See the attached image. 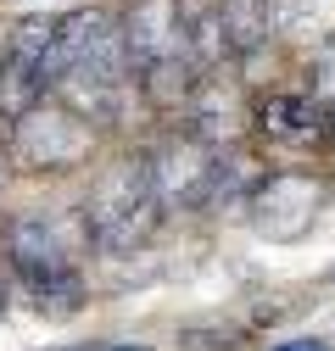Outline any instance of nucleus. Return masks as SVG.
Instances as JSON below:
<instances>
[{"instance_id": "f257e3e1", "label": "nucleus", "mask_w": 335, "mask_h": 351, "mask_svg": "<svg viewBox=\"0 0 335 351\" xmlns=\"http://www.w3.org/2000/svg\"><path fill=\"white\" fill-rule=\"evenodd\" d=\"M117 34L129 73L146 84V95L157 106H190L201 73L185 45V0H129Z\"/></svg>"}, {"instance_id": "f03ea898", "label": "nucleus", "mask_w": 335, "mask_h": 351, "mask_svg": "<svg viewBox=\"0 0 335 351\" xmlns=\"http://www.w3.org/2000/svg\"><path fill=\"white\" fill-rule=\"evenodd\" d=\"M157 217H162V206H157V190H151L146 156H117L112 167L95 173L90 195H84V234L112 256L146 245Z\"/></svg>"}, {"instance_id": "7ed1b4c3", "label": "nucleus", "mask_w": 335, "mask_h": 351, "mask_svg": "<svg viewBox=\"0 0 335 351\" xmlns=\"http://www.w3.org/2000/svg\"><path fill=\"white\" fill-rule=\"evenodd\" d=\"M146 173L162 212H190V206H207L218 190V151L201 145L196 134H174L146 156Z\"/></svg>"}, {"instance_id": "20e7f679", "label": "nucleus", "mask_w": 335, "mask_h": 351, "mask_svg": "<svg viewBox=\"0 0 335 351\" xmlns=\"http://www.w3.org/2000/svg\"><path fill=\"white\" fill-rule=\"evenodd\" d=\"M90 145H95V128L51 95L12 123V156L28 167H73L90 156Z\"/></svg>"}, {"instance_id": "39448f33", "label": "nucleus", "mask_w": 335, "mask_h": 351, "mask_svg": "<svg viewBox=\"0 0 335 351\" xmlns=\"http://www.w3.org/2000/svg\"><path fill=\"white\" fill-rule=\"evenodd\" d=\"M6 256H12V268L39 290V306H45L51 295H67V313L78 306L73 256L62 251V240L39 223V217H17V223H6Z\"/></svg>"}, {"instance_id": "423d86ee", "label": "nucleus", "mask_w": 335, "mask_h": 351, "mask_svg": "<svg viewBox=\"0 0 335 351\" xmlns=\"http://www.w3.org/2000/svg\"><path fill=\"white\" fill-rule=\"evenodd\" d=\"M319 206H324V184L319 179H308V173H274V179H263L257 195H251V223L268 240H297V234L313 229Z\"/></svg>"}, {"instance_id": "0eeeda50", "label": "nucleus", "mask_w": 335, "mask_h": 351, "mask_svg": "<svg viewBox=\"0 0 335 351\" xmlns=\"http://www.w3.org/2000/svg\"><path fill=\"white\" fill-rule=\"evenodd\" d=\"M257 128L279 145H308L330 128V112L313 101V95H268L257 106Z\"/></svg>"}, {"instance_id": "6e6552de", "label": "nucleus", "mask_w": 335, "mask_h": 351, "mask_svg": "<svg viewBox=\"0 0 335 351\" xmlns=\"http://www.w3.org/2000/svg\"><path fill=\"white\" fill-rule=\"evenodd\" d=\"M218 6V28H224V45L229 51H257L268 45V34L279 23L274 0H213Z\"/></svg>"}, {"instance_id": "1a4fd4ad", "label": "nucleus", "mask_w": 335, "mask_h": 351, "mask_svg": "<svg viewBox=\"0 0 335 351\" xmlns=\"http://www.w3.org/2000/svg\"><path fill=\"white\" fill-rule=\"evenodd\" d=\"M190 112H196V140H201V145H213L218 134L229 140L235 128H240V95H235V90H224L218 78H201V84H196Z\"/></svg>"}, {"instance_id": "9d476101", "label": "nucleus", "mask_w": 335, "mask_h": 351, "mask_svg": "<svg viewBox=\"0 0 335 351\" xmlns=\"http://www.w3.org/2000/svg\"><path fill=\"white\" fill-rule=\"evenodd\" d=\"M274 351H330L324 340H290V346H274Z\"/></svg>"}, {"instance_id": "9b49d317", "label": "nucleus", "mask_w": 335, "mask_h": 351, "mask_svg": "<svg viewBox=\"0 0 335 351\" xmlns=\"http://www.w3.org/2000/svg\"><path fill=\"white\" fill-rule=\"evenodd\" d=\"M73 351H151V346H73Z\"/></svg>"}, {"instance_id": "f8f14e48", "label": "nucleus", "mask_w": 335, "mask_h": 351, "mask_svg": "<svg viewBox=\"0 0 335 351\" xmlns=\"http://www.w3.org/2000/svg\"><path fill=\"white\" fill-rule=\"evenodd\" d=\"M330 128H335V112H330Z\"/></svg>"}, {"instance_id": "ddd939ff", "label": "nucleus", "mask_w": 335, "mask_h": 351, "mask_svg": "<svg viewBox=\"0 0 335 351\" xmlns=\"http://www.w3.org/2000/svg\"><path fill=\"white\" fill-rule=\"evenodd\" d=\"M330 274H335V268H330Z\"/></svg>"}]
</instances>
